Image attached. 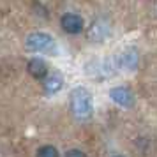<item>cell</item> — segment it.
I'll use <instances>...</instances> for the list:
<instances>
[{
	"label": "cell",
	"mask_w": 157,
	"mask_h": 157,
	"mask_svg": "<svg viewBox=\"0 0 157 157\" xmlns=\"http://www.w3.org/2000/svg\"><path fill=\"white\" fill-rule=\"evenodd\" d=\"M27 71L32 78L36 79H46L48 78V64L41 58H32L27 65Z\"/></svg>",
	"instance_id": "cell-5"
},
{
	"label": "cell",
	"mask_w": 157,
	"mask_h": 157,
	"mask_svg": "<svg viewBox=\"0 0 157 157\" xmlns=\"http://www.w3.org/2000/svg\"><path fill=\"white\" fill-rule=\"evenodd\" d=\"M117 157H122V155H117Z\"/></svg>",
	"instance_id": "cell-9"
},
{
	"label": "cell",
	"mask_w": 157,
	"mask_h": 157,
	"mask_svg": "<svg viewBox=\"0 0 157 157\" xmlns=\"http://www.w3.org/2000/svg\"><path fill=\"white\" fill-rule=\"evenodd\" d=\"M71 108L72 113L78 120H86L92 117L94 111V104H92V95L90 92L83 88V86H78L74 88L71 94Z\"/></svg>",
	"instance_id": "cell-1"
},
{
	"label": "cell",
	"mask_w": 157,
	"mask_h": 157,
	"mask_svg": "<svg viewBox=\"0 0 157 157\" xmlns=\"http://www.w3.org/2000/svg\"><path fill=\"white\" fill-rule=\"evenodd\" d=\"M37 157H58V150L51 145H44L37 150Z\"/></svg>",
	"instance_id": "cell-7"
},
{
	"label": "cell",
	"mask_w": 157,
	"mask_h": 157,
	"mask_svg": "<svg viewBox=\"0 0 157 157\" xmlns=\"http://www.w3.org/2000/svg\"><path fill=\"white\" fill-rule=\"evenodd\" d=\"M25 48H27V51H32V53H50L55 50V41L50 34L34 32L27 37Z\"/></svg>",
	"instance_id": "cell-2"
},
{
	"label": "cell",
	"mask_w": 157,
	"mask_h": 157,
	"mask_svg": "<svg viewBox=\"0 0 157 157\" xmlns=\"http://www.w3.org/2000/svg\"><path fill=\"white\" fill-rule=\"evenodd\" d=\"M44 90L48 94H55L58 92L60 88H62V85H64V79H62V76L60 74H50L48 78L44 79Z\"/></svg>",
	"instance_id": "cell-6"
},
{
	"label": "cell",
	"mask_w": 157,
	"mask_h": 157,
	"mask_svg": "<svg viewBox=\"0 0 157 157\" xmlns=\"http://www.w3.org/2000/svg\"><path fill=\"white\" fill-rule=\"evenodd\" d=\"M109 97L117 102V104H120L122 108H132L134 106V94L131 92L129 88L125 86H115L109 90Z\"/></svg>",
	"instance_id": "cell-4"
},
{
	"label": "cell",
	"mask_w": 157,
	"mask_h": 157,
	"mask_svg": "<svg viewBox=\"0 0 157 157\" xmlns=\"http://www.w3.org/2000/svg\"><path fill=\"white\" fill-rule=\"evenodd\" d=\"M60 27L67 34H72V36L74 34H79L83 30V18L79 14H74V13H65L60 18Z\"/></svg>",
	"instance_id": "cell-3"
},
{
	"label": "cell",
	"mask_w": 157,
	"mask_h": 157,
	"mask_svg": "<svg viewBox=\"0 0 157 157\" xmlns=\"http://www.w3.org/2000/svg\"><path fill=\"white\" fill-rule=\"evenodd\" d=\"M65 157H86V154H85V152H83V150L72 148V150H69V152L65 154Z\"/></svg>",
	"instance_id": "cell-8"
}]
</instances>
